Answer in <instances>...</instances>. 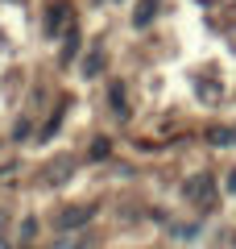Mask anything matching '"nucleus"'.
I'll return each mask as SVG.
<instances>
[{"mask_svg":"<svg viewBox=\"0 0 236 249\" xmlns=\"http://www.w3.org/2000/svg\"><path fill=\"white\" fill-rule=\"evenodd\" d=\"M153 13H157V0H141V9L133 13V25H137V29H145L149 21H153Z\"/></svg>","mask_w":236,"mask_h":249,"instance_id":"obj_4","label":"nucleus"},{"mask_svg":"<svg viewBox=\"0 0 236 249\" xmlns=\"http://www.w3.org/2000/svg\"><path fill=\"white\" fill-rule=\"evenodd\" d=\"M70 4L67 0H58V4H50V13H46V29H50V37H58V34H70Z\"/></svg>","mask_w":236,"mask_h":249,"instance_id":"obj_2","label":"nucleus"},{"mask_svg":"<svg viewBox=\"0 0 236 249\" xmlns=\"http://www.w3.org/2000/svg\"><path fill=\"white\" fill-rule=\"evenodd\" d=\"M112 112H116V116H129V108H124V88H120V83H112Z\"/></svg>","mask_w":236,"mask_h":249,"instance_id":"obj_7","label":"nucleus"},{"mask_svg":"<svg viewBox=\"0 0 236 249\" xmlns=\"http://www.w3.org/2000/svg\"><path fill=\"white\" fill-rule=\"evenodd\" d=\"M67 170H70V158H58V166L46 170V178H50V183H62V178H67Z\"/></svg>","mask_w":236,"mask_h":249,"instance_id":"obj_8","label":"nucleus"},{"mask_svg":"<svg viewBox=\"0 0 236 249\" xmlns=\"http://www.w3.org/2000/svg\"><path fill=\"white\" fill-rule=\"evenodd\" d=\"M211 145H236V129H207Z\"/></svg>","mask_w":236,"mask_h":249,"instance_id":"obj_5","label":"nucleus"},{"mask_svg":"<svg viewBox=\"0 0 236 249\" xmlns=\"http://www.w3.org/2000/svg\"><path fill=\"white\" fill-rule=\"evenodd\" d=\"M100 67H104V50H91L87 58H83V71H87V75H100Z\"/></svg>","mask_w":236,"mask_h":249,"instance_id":"obj_6","label":"nucleus"},{"mask_svg":"<svg viewBox=\"0 0 236 249\" xmlns=\"http://www.w3.org/2000/svg\"><path fill=\"white\" fill-rule=\"evenodd\" d=\"M96 216V208H70V212L58 216V229H79V224H87Z\"/></svg>","mask_w":236,"mask_h":249,"instance_id":"obj_3","label":"nucleus"},{"mask_svg":"<svg viewBox=\"0 0 236 249\" xmlns=\"http://www.w3.org/2000/svg\"><path fill=\"white\" fill-rule=\"evenodd\" d=\"M108 154H112V145H108V142H96V150H91V158H108Z\"/></svg>","mask_w":236,"mask_h":249,"instance_id":"obj_9","label":"nucleus"},{"mask_svg":"<svg viewBox=\"0 0 236 249\" xmlns=\"http://www.w3.org/2000/svg\"><path fill=\"white\" fill-rule=\"evenodd\" d=\"M58 249H83V241H62Z\"/></svg>","mask_w":236,"mask_h":249,"instance_id":"obj_11","label":"nucleus"},{"mask_svg":"<svg viewBox=\"0 0 236 249\" xmlns=\"http://www.w3.org/2000/svg\"><path fill=\"white\" fill-rule=\"evenodd\" d=\"M183 191H186V199H195V204H211V196H216V178H211V175H195Z\"/></svg>","mask_w":236,"mask_h":249,"instance_id":"obj_1","label":"nucleus"},{"mask_svg":"<svg viewBox=\"0 0 236 249\" xmlns=\"http://www.w3.org/2000/svg\"><path fill=\"white\" fill-rule=\"evenodd\" d=\"M228 191L236 196V170H228Z\"/></svg>","mask_w":236,"mask_h":249,"instance_id":"obj_10","label":"nucleus"}]
</instances>
